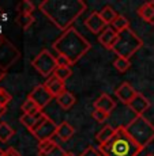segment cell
Returning <instances> with one entry per match:
<instances>
[{
  "label": "cell",
  "instance_id": "cell-1",
  "mask_svg": "<svg viewBox=\"0 0 154 156\" xmlns=\"http://www.w3.org/2000/svg\"><path fill=\"white\" fill-rule=\"evenodd\" d=\"M86 8V3L82 0H44L38 5L41 14L63 31L70 29Z\"/></svg>",
  "mask_w": 154,
  "mask_h": 156
},
{
  "label": "cell",
  "instance_id": "cell-2",
  "mask_svg": "<svg viewBox=\"0 0 154 156\" xmlns=\"http://www.w3.org/2000/svg\"><path fill=\"white\" fill-rule=\"evenodd\" d=\"M52 48L56 55L64 56L71 64H75L92 49V44L77 29L70 27L62 33V35L52 44Z\"/></svg>",
  "mask_w": 154,
  "mask_h": 156
},
{
  "label": "cell",
  "instance_id": "cell-3",
  "mask_svg": "<svg viewBox=\"0 0 154 156\" xmlns=\"http://www.w3.org/2000/svg\"><path fill=\"white\" fill-rule=\"evenodd\" d=\"M102 156H138L142 148L131 139L126 126H117L116 133L108 143L98 145Z\"/></svg>",
  "mask_w": 154,
  "mask_h": 156
},
{
  "label": "cell",
  "instance_id": "cell-4",
  "mask_svg": "<svg viewBox=\"0 0 154 156\" xmlns=\"http://www.w3.org/2000/svg\"><path fill=\"white\" fill-rule=\"evenodd\" d=\"M126 130L142 149L154 140V125L143 115H135L126 125Z\"/></svg>",
  "mask_w": 154,
  "mask_h": 156
},
{
  "label": "cell",
  "instance_id": "cell-5",
  "mask_svg": "<svg viewBox=\"0 0 154 156\" xmlns=\"http://www.w3.org/2000/svg\"><path fill=\"white\" fill-rule=\"evenodd\" d=\"M143 46V41L134 33L131 27L124 30V31L119 33L117 41L112 48V52L117 57H123V58H131Z\"/></svg>",
  "mask_w": 154,
  "mask_h": 156
},
{
  "label": "cell",
  "instance_id": "cell-6",
  "mask_svg": "<svg viewBox=\"0 0 154 156\" xmlns=\"http://www.w3.org/2000/svg\"><path fill=\"white\" fill-rule=\"evenodd\" d=\"M32 65L41 76L48 79L49 76H52L55 73V71L57 68L56 56H53L49 50L44 49L32 60Z\"/></svg>",
  "mask_w": 154,
  "mask_h": 156
},
{
  "label": "cell",
  "instance_id": "cell-7",
  "mask_svg": "<svg viewBox=\"0 0 154 156\" xmlns=\"http://www.w3.org/2000/svg\"><path fill=\"white\" fill-rule=\"evenodd\" d=\"M21 53L19 50L15 48L14 44L6 38L2 44H0V68L3 71L7 72V69L19 58Z\"/></svg>",
  "mask_w": 154,
  "mask_h": 156
},
{
  "label": "cell",
  "instance_id": "cell-8",
  "mask_svg": "<svg viewBox=\"0 0 154 156\" xmlns=\"http://www.w3.org/2000/svg\"><path fill=\"white\" fill-rule=\"evenodd\" d=\"M56 129H57V125L45 114L44 119L32 132V134L38 140V143H41V141H45V140L53 139V136H56Z\"/></svg>",
  "mask_w": 154,
  "mask_h": 156
},
{
  "label": "cell",
  "instance_id": "cell-9",
  "mask_svg": "<svg viewBox=\"0 0 154 156\" xmlns=\"http://www.w3.org/2000/svg\"><path fill=\"white\" fill-rule=\"evenodd\" d=\"M29 98H32L36 103L38 105V107L42 110L49 105V102L53 99V97L51 95V92L48 91V88L45 84H38L32 90V92L29 94Z\"/></svg>",
  "mask_w": 154,
  "mask_h": 156
},
{
  "label": "cell",
  "instance_id": "cell-10",
  "mask_svg": "<svg viewBox=\"0 0 154 156\" xmlns=\"http://www.w3.org/2000/svg\"><path fill=\"white\" fill-rule=\"evenodd\" d=\"M85 26H86V29L89 30L92 34H96V35H100L105 29L108 27V25L102 20V18L100 16V14L97 12V11L92 12L89 16L86 18V20H85Z\"/></svg>",
  "mask_w": 154,
  "mask_h": 156
},
{
  "label": "cell",
  "instance_id": "cell-11",
  "mask_svg": "<svg viewBox=\"0 0 154 156\" xmlns=\"http://www.w3.org/2000/svg\"><path fill=\"white\" fill-rule=\"evenodd\" d=\"M137 94H138L137 90L130 84L128 82L122 83V84L115 90V95H116V98H119V99L122 101L124 105H127V106H128V105L131 103V101L137 97Z\"/></svg>",
  "mask_w": 154,
  "mask_h": 156
},
{
  "label": "cell",
  "instance_id": "cell-12",
  "mask_svg": "<svg viewBox=\"0 0 154 156\" xmlns=\"http://www.w3.org/2000/svg\"><path fill=\"white\" fill-rule=\"evenodd\" d=\"M115 109H116V102L109 94H101L94 101V110H100V112H104L105 114L111 115V113Z\"/></svg>",
  "mask_w": 154,
  "mask_h": 156
},
{
  "label": "cell",
  "instance_id": "cell-13",
  "mask_svg": "<svg viewBox=\"0 0 154 156\" xmlns=\"http://www.w3.org/2000/svg\"><path fill=\"white\" fill-rule=\"evenodd\" d=\"M44 84H45V87L48 88V91L51 92V95H52L53 98L60 97L63 92L67 91V88H66V83L62 82L60 79H57L55 75H52V76L48 77L47 82H45Z\"/></svg>",
  "mask_w": 154,
  "mask_h": 156
},
{
  "label": "cell",
  "instance_id": "cell-14",
  "mask_svg": "<svg viewBox=\"0 0 154 156\" xmlns=\"http://www.w3.org/2000/svg\"><path fill=\"white\" fill-rule=\"evenodd\" d=\"M117 37H119V33L115 31L111 26H108V27L98 35V42L101 44L105 49L112 50V48L115 46V44H116V41H117Z\"/></svg>",
  "mask_w": 154,
  "mask_h": 156
},
{
  "label": "cell",
  "instance_id": "cell-15",
  "mask_svg": "<svg viewBox=\"0 0 154 156\" xmlns=\"http://www.w3.org/2000/svg\"><path fill=\"white\" fill-rule=\"evenodd\" d=\"M128 107L132 110L137 115H142L147 109L150 107V102L147 101V98L145 95H142L141 92H138L137 97L131 101V103L128 105Z\"/></svg>",
  "mask_w": 154,
  "mask_h": 156
},
{
  "label": "cell",
  "instance_id": "cell-16",
  "mask_svg": "<svg viewBox=\"0 0 154 156\" xmlns=\"http://www.w3.org/2000/svg\"><path fill=\"white\" fill-rule=\"evenodd\" d=\"M138 16L147 25H154V2H146L138 8Z\"/></svg>",
  "mask_w": 154,
  "mask_h": 156
},
{
  "label": "cell",
  "instance_id": "cell-17",
  "mask_svg": "<svg viewBox=\"0 0 154 156\" xmlns=\"http://www.w3.org/2000/svg\"><path fill=\"white\" fill-rule=\"evenodd\" d=\"M45 114L44 113H40V114H36V115H28V114H22L19 118L21 124L23 125L28 130H30V133H32L33 130H34L38 126V124L44 119Z\"/></svg>",
  "mask_w": 154,
  "mask_h": 156
},
{
  "label": "cell",
  "instance_id": "cell-18",
  "mask_svg": "<svg viewBox=\"0 0 154 156\" xmlns=\"http://www.w3.org/2000/svg\"><path fill=\"white\" fill-rule=\"evenodd\" d=\"M75 133V129L74 126L67 121H63L57 125V129H56V136L59 137L60 140L63 141H68Z\"/></svg>",
  "mask_w": 154,
  "mask_h": 156
},
{
  "label": "cell",
  "instance_id": "cell-19",
  "mask_svg": "<svg viewBox=\"0 0 154 156\" xmlns=\"http://www.w3.org/2000/svg\"><path fill=\"white\" fill-rule=\"evenodd\" d=\"M56 102L63 110H70L74 107V105L77 103V97H75L71 91L67 90V91L63 92L60 97L56 98Z\"/></svg>",
  "mask_w": 154,
  "mask_h": 156
},
{
  "label": "cell",
  "instance_id": "cell-20",
  "mask_svg": "<svg viewBox=\"0 0 154 156\" xmlns=\"http://www.w3.org/2000/svg\"><path fill=\"white\" fill-rule=\"evenodd\" d=\"M116 133V128L111 126V125H105L98 130V133L96 134V140L98 141V145H102V144L108 143L111 139L115 136Z\"/></svg>",
  "mask_w": 154,
  "mask_h": 156
},
{
  "label": "cell",
  "instance_id": "cell-21",
  "mask_svg": "<svg viewBox=\"0 0 154 156\" xmlns=\"http://www.w3.org/2000/svg\"><path fill=\"white\" fill-rule=\"evenodd\" d=\"M21 110H22L23 114H28V115H36V114H40L42 113V110L38 107V105L32 99V98H26L25 102L22 103V106H21Z\"/></svg>",
  "mask_w": 154,
  "mask_h": 156
},
{
  "label": "cell",
  "instance_id": "cell-22",
  "mask_svg": "<svg viewBox=\"0 0 154 156\" xmlns=\"http://www.w3.org/2000/svg\"><path fill=\"white\" fill-rule=\"evenodd\" d=\"M98 14L107 25H112V22L116 19L117 15H119L116 11H115V8L111 7V5H105V7H102L101 10L98 11Z\"/></svg>",
  "mask_w": 154,
  "mask_h": 156
},
{
  "label": "cell",
  "instance_id": "cell-23",
  "mask_svg": "<svg viewBox=\"0 0 154 156\" xmlns=\"http://www.w3.org/2000/svg\"><path fill=\"white\" fill-rule=\"evenodd\" d=\"M111 27H112L115 31L122 33V31H124V30L130 29V22L126 16H123V15H117L116 19H115L112 22V25H111Z\"/></svg>",
  "mask_w": 154,
  "mask_h": 156
},
{
  "label": "cell",
  "instance_id": "cell-24",
  "mask_svg": "<svg viewBox=\"0 0 154 156\" xmlns=\"http://www.w3.org/2000/svg\"><path fill=\"white\" fill-rule=\"evenodd\" d=\"M14 134H15V130L7 124V122H0V141L8 143Z\"/></svg>",
  "mask_w": 154,
  "mask_h": 156
},
{
  "label": "cell",
  "instance_id": "cell-25",
  "mask_svg": "<svg viewBox=\"0 0 154 156\" xmlns=\"http://www.w3.org/2000/svg\"><path fill=\"white\" fill-rule=\"evenodd\" d=\"M17 11L18 15H33V12L36 11V5L30 0H22L17 5Z\"/></svg>",
  "mask_w": 154,
  "mask_h": 156
},
{
  "label": "cell",
  "instance_id": "cell-26",
  "mask_svg": "<svg viewBox=\"0 0 154 156\" xmlns=\"http://www.w3.org/2000/svg\"><path fill=\"white\" fill-rule=\"evenodd\" d=\"M17 23L22 30H28L34 23V16L33 15H18Z\"/></svg>",
  "mask_w": 154,
  "mask_h": 156
},
{
  "label": "cell",
  "instance_id": "cell-27",
  "mask_svg": "<svg viewBox=\"0 0 154 156\" xmlns=\"http://www.w3.org/2000/svg\"><path fill=\"white\" fill-rule=\"evenodd\" d=\"M113 67L116 68L120 73L128 71L130 67H131V61L128 58H123V57H116V60L113 61Z\"/></svg>",
  "mask_w": 154,
  "mask_h": 156
},
{
  "label": "cell",
  "instance_id": "cell-28",
  "mask_svg": "<svg viewBox=\"0 0 154 156\" xmlns=\"http://www.w3.org/2000/svg\"><path fill=\"white\" fill-rule=\"evenodd\" d=\"M57 145H59V144H57L53 139L41 141V143H38V154H47V152L52 151L53 148H56Z\"/></svg>",
  "mask_w": 154,
  "mask_h": 156
},
{
  "label": "cell",
  "instance_id": "cell-29",
  "mask_svg": "<svg viewBox=\"0 0 154 156\" xmlns=\"http://www.w3.org/2000/svg\"><path fill=\"white\" fill-rule=\"evenodd\" d=\"M55 76L57 79H60L62 82L66 83V80L70 79V76L72 75V71H71V67H57L56 71H55Z\"/></svg>",
  "mask_w": 154,
  "mask_h": 156
},
{
  "label": "cell",
  "instance_id": "cell-30",
  "mask_svg": "<svg viewBox=\"0 0 154 156\" xmlns=\"http://www.w3.org/2000/svg\"><path fill=\"white\" fill-rule=\"evenodd\" d=\"M13 101V97H11V94L7 91V90H4L3 87H0V105L4 107H7V105L10 103V102Z\"/></svg>",
  "mask_w": 154,
  "mask_h": 156
},
{
  "label": "cell",
  "instance_id": "cell-31",
  "mask_svg": "<svg viewBox=\"0 0 154 156\" xmlns=\"http://www.w3.org/2000/svg\"><path fill=\"white\" fill-rule=\"evenodd\" d=\"M92 117H93V119H94L96 122H98V124H102V122H105L108 119V114H105L104 112H100V110H94L92 114Z\"/></svg>",
  "mask_w": 154,
  "mask_h": 156
},
{
  "label": "cell",
  "instance_id": "cell-32",
  "mask_svg": "<svg viewBox=\"0 0 154 156\" xmlns=\"http://www.w3.org/2000/svg\"><path fill=\"white\" fill-rule=\"evenodd\" d=\"M79 156H102V154L100 152V149L98 148H96V147H87L86 149Z\"/></svg>",
  "mask_w": 154,
  "mask_h": 156
},
{
  "label": "cell",
  "instance_id": "cell-33",
  "mask_svg": "<svg viewBox=\"0 0 154 156\" xmlns=\"http://www.w3.org/2000/svg\"><path fill=\"white\" fill-rule=\"evenodd\" d=\"M38 155H40V156H64L66 152H64V149H63L62 147L57 145L56 148L52 149V151L47 152V154H38Z\"/></svg>",
  "mask_w": 154,
  "mask_h": 156
},
{
  "label": "cell",
  "instance_id": "cell-34",
  "mask_svg": "<svg viewBox=\"0 0 154 156\" xmlns=\"http://www.w3.org/2000/svg\"><path fill=\"white\" fill-rule=\"evenodd\" d=\"M56 61H57V67H70V65H72L70 62V60L60 55H56Z\"/></svg>",
  "mask_w": 154,
  "mask_h": 156
},
{
  "label": "cell",
  "instance_id": "cell-35",
  "mask_svg": "<svg viewBox=\"0 0 154 156\" xmlns=\"http://www.w3.org/2000/svg\"><path fill=\"white\" fill-rule=\"evenodd\" d=\"M4 156H21V155H19V152H17L14 148H8L7 151H6Z\"/></svg>",
  "mask_w": 154,
  "mask_h": 156
},
{
  "label": "cell",
  "instance_id": "cell-36",
  "mask_svg": "<svg viewBox=\"0 0 154 156\" xmlns=\"http://www.w3.org/2000/svg\"><path fill=\"white\" fill-rule=\"evenodd\" d=\"M6 112H7V107H4V106H2V105H0V118L4 115Z\"/></svg>",
  "mask_w": 154,
  "mask_h": 156
},
{
  "label": "cell",
  "instance_id": "cell-37",
  "mask_svg": "<svg viewBox=\"0 0 154 156\" xmlns=\"http://www.w3.org/2000/svg\"><path fill=\"white\" fill-rule=\"evenodd\" d=\"M4 76H6V71H3L2 68H0V80H2Z\"/></svg>",
  "mask_w": 154,
  "mask_h": 156
},
{
  "label": "cell",
  "instance_id": "cell-38",
  "mask_svg": "<svg viewBox=\"0 0 154 156\" xmlns=\"http://www.w3.org/2000/svg\"><path fill=\"white\" fill-rule=\"evenodd\" d=\"M4 154H6V151H3V149L0 148V156H4Z\"/></svg>",
  "mask_w": 154,
  "mask_h": 156
},
{
  "label": "cell",
  "instance_id": "cell-39",
  "mask_svg": "<svg viewBox=\"0 0 154 156\" xmlns=\"http://www.w3.org/2000/svg\"><path fill=\"white\" fill-rule=\"evenodd\" d=\"M64 156H75L74 154H71V152H66V155Z\"/></svg>",
  "mask_w": 154,
  "mask_h": 156
},
{
  "label": "cell",
  "instance_id": "cell-40",
  "mask_svg": "<svg viewBox=\"0 0 154 156\" xmlns=\"http://www.w3.org/2000/svg\"><path fill=\"white\" fill-rule=\"evenodd\" d=\"M147 156H153V155H147Z\"/></svg>",
  "mask_w": 154,
  "mask_h": 156
}]
</instances>
